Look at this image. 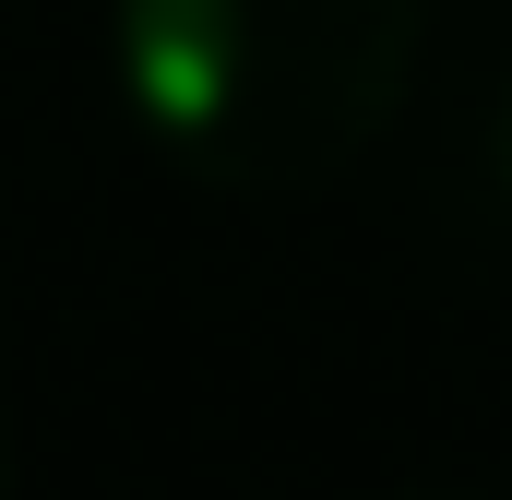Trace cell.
Listing matches in <instances>:
<instances>
[{"instance_id":"3957f363","label":"cell","mask_w":512,"mask_h":500,"mask_svg":"<svg viewBox=\"0 0 512 500\" xmlns=\"http://www.w3.org/2000/svg\"><path fill=\"white\" fill-rule=\"evenodd\" d=\"M0 489H12V441H0Z\"/></svg>"},{"instance_id":"7a4b0ae2","label":"cell","mask_w":512,"mask_h":500,"mask_svg":"<svg viewBox=\"0 0 512 500\" xmlns=\"http://www.w3.org/2000/svg\"><path fill=\"white\" fill-rule=\"evenodd\" d=\"M489 191H501V215H512V84H501V108H489Z\"/></svg>"},{"instance_id":"6da1fadb","label":"cell","mask_w":512,"mask_h":500,"mask_svg":"<svg viewBox=\"0 0 512 500\" xmlns=\"http://www.w3.org/2000/svg\"><path fill=\"white\" fill-rule=\"evenodd\" d=\"M429 0H120V96L143 143L239 203L334 191L417 84Z\"/></svg>"}]
</instances>
